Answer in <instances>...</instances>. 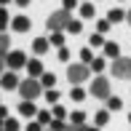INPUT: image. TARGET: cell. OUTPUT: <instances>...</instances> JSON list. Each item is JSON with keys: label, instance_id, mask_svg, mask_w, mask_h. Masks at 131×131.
Wrapping results in <instances>:
<instances>
[{"label": "cell", "instance_id": "cell-29", "mask_svg": "<svg viewBox=\"0 0 131 131\" xmlns=\"http://www.w3.org/2000/svg\"><path fill=\"white\" fill-rule=\"evenodd\" d=\"M46 99H48L51 104H56V102H59V94H56V91L51 88V91H46Z\"/></svg>", "mask_w": 131, "mask_h": 131}, {"label": "cell", "instance_id": "cell-21", "mask_svg": "<svg viewBox=\"0 0 131 131\" xmlns=\"http://www.w3.org/2000/svg\"><path fill=\"white\" fill-rule=\"evenodd\" d=\"M70 121H72L75 126H83V123H86V115H83V112H72V115H70Z\"/></svg>", "mask_w": 131, "mask_h": 131}, {"label": "cell", "instance_id": "cell-33", "mask_svg": "<svg viewBox=\"0 0 131 131\" xmlns=\"http://www.w3.org/2000/svg\"><path fill=\"white\" fill-rule=\"evenodd\" d=\"M75 5H78V0H64V11H72Z\"/></svg>", "mask_w": 131, "mask_h": 131}, {"label": "cell", "instance_id": "cell-16", "mask_svg": "<svg viewBox=\"0 0 131 131\" xmlns=\"http://www.w3.org/2000/svg\"><path fill=\"white\" fill-rule=\"evenodd\" d=\"M51 43H53V46H59V48L64 46V35H62V29H56V32H51Z\"/></svg>", "mask_w": 131, "mask_h": 131}, {"label": "cell", "instance_id": "cell-19", "mask_svg": "<svg viewBox=\"0 0 131 131\" xmlns=\"http://www.w3.org/2000/svg\"><path fill=\"white\" fill-rule=\"evenodd\" d=\"M8 11H5V5H0V32H3V29H5V24H8Z\"/></svg>", "mask_w": 131, "mask_h": 131}, {"label": "cell", "instance_id": "cell-25", "mask_svg": "<svg viewBox=\"0 0 131 131\" xmlns=\"http://www.w3.org/2000/svg\"><path fill=\"white\" fill-rule=\"evenodd\" d=\"M38 121L43 123V126H46V123H51V115H48V110H40V112H38Z\"/></svg>", "mask_w": 131, "mask_h": 131}, {"label": "cell", "instance_id": "cell-27", "mask_svg": "<svg viewBox=\"0 0 131 131\" xmlns=\"http://www.w3.org/2000/svg\"><path fill=\"white\" fill-rule=\"evenodd\" d=\"M107 107H110V110H121V99H118V96H110V102H107Z\"/></svg>", "mask_w": 131, "mask_h": 131}, {"label": "cell", "instance_id": "cell-30", "mask_svg": "<svg viewBox=\"0 0 131 131\" xmlns=\"http://www.w3.org/2000/svg\"><path fill=\"white\" fill-rule=\"evenodd\" d=\"M64 115H67V110L59 107V104H53V118H64Z\"/></svg>", "mask_w": 131, "mask_h": 131}, {"label": "cell", "instance_id": "cell-17", "mask_svg": "<svg viewBox=\"0 0 131 131\" xmlns=\"http://www.w3.org/2000/svg\"><path fill=\"white\" fill-rule=\"evenodd\" d=\"M107 121H110V112H107V110H102V112H96V118H94V123H96V126H104Z\"/></svg>", "mask_w": 131, "mask_h": 131}, {"label": "cell", "instance_id": "cell-6", "mask_svg": "<svg viewBox=\"0 0 131 131\" xmlns=\"http://www.w3.org/2000/svg\"><path fill=\"white\" fill-rule=\"evenodd\" d=\"M5 64H8L11 70L27 67V56H24V51H8V56H5Z\"/></svg>", "mask_w": 131, "mask_h": 131}, {"label": "cell", "instance_id": "cell-22", "mask_svg": "<svg viewBox=\"0 0 131 131\" xmlns=\"http://www.w3.org/2000/svg\"><path fill=\"white\" fill-rule=\"evenodd\" d=\"M67 29H70V35H78L80 29H83V24H80V21H75V19H72V21L67 24Z\"/></svg>", "mask_w": 131, "mask_h": 131}, {"label": "cell", "instance_id": "cell-36", "mask_svg": "<svg viewBox=\"0 0 131 131\" xmlns=\"http://www.w3.org/2000/svg\"><path fill=\"white\" fill-rule=\"evenodd\" d=\"M3 126H5V118H0V128H3Z\"/></svg>", "mask_w": 131, "mask_h": 131}, {"label": "cell", "instance_id": "cell-15", "mask_svg": "<svg viewBox=\"0 0 131 131\" xmlns=\"http://www.w3.org/2000/svg\"><path fill=\"white\" fill-rule=\"evenodd\" d=\"M80 16H83V19H91V16H94V5L91 3H83L80 5Z\"/></svg>", "mask_w": 131, "mask_h": 131}, {"label": "cell", "instance_id": "cell-8", "mask_svg": "<svg viewBox=\"0 0 131 131\" xmlns=\"http://www.w3.org/2000/svg\"><path fill=\"white\" fill-rule=\"evenodd\" d=\"M27 70L32 78H38V75H43V64H40V59H29L27 62Z\"/></svg>", "mask_w": 131, "mask_h": 131}, {"label": "cell", "instance_id": "cell-3", "mask_svg": "<svg viewBox=\"0 0 131 131\" xmlns=\"http://www.w3.org/2000/svg\"><path fill=\"white\" fill-rule=\"evenodd\" d=\"M88 72H91V70H88V64L83 62V64H70L67 67V78H70V83H83L88 78Z\"/></svg>", "mask_w": 131, "mask_h": 131}, {"label": "cell", "instance_id": "cell-10", "mask_svg": "<svg viewBox=\"0 0 131 131\" xmlns=\"http://www.w3.org/2000/svg\"><path fill=\"white\" fill-rule=\"evenodd\" d=\"M48 46H51V40H46V38H38V40L32 43V51H35V53H46V51H48Z\"/></svg>", "mask_w": 131, "mask_h": 131}, {"label": "cell", "instance_id": "cell-18", "mask_svg": "<svg viewBox=\"0 0 131 131\" xmlns=\"http://www.w3.org/2000/svg\"><path fill=\"white\" fill-rule=\"evenodd\" d=\"M40 83H43V86H53V83H56V75L53 72H43L40 75Z\"/></svg>", "mask_w": 131, "mask_h": 131}, {"label": "cell", "instance_id": "cell-9", "mask_svg": "<svg viewBox=\"0 0 131 131\" xmlns=\"http://www.w3.org/2000/svg\"><path fill=\"white\" fill-rule=\"evenodd\" d=\"M3 86H5V91H8V88H19V78H16L14 72H5L3 75Z\"/></svg>", "mask_w": 131, "mask_h": 131}, {"label": "cell", "instance_id": "cell-24", "mask_svg": "<svg viewBox=\"0 0 131 131\" xmlns=\"http://www.w3.org/2000/svg\"><path fill=\"white\" fill-rule=\"evenodd\" d=\"M91 46H104V38H102V32H96V35H91V40H88Z\"/></svg>", "mask_w": 131, "mask_h": 131}, {"label": "cell", "instance_id": "cell-38", "mask_svg": "<svg viewBox=\"0 0 131 131\" xmlns=\"http://www.w3.org/2000/svg\"><path fill=\"white\" fill-rule=\"evenodd\" d=\"M0 5H8V0H0Z\"/></svg>", "mask_w": 131, "mask_h": 131}, {"label": "cell", "instance_id": "cell-5", "mask_svg": "<svg viewBox=\"0 0 131 131\" xmlns=\"http://www.w3.org/2000/svg\"><path fill=\"white\" fill-rule=\"evenodd\" d=\"M112 75L115 78H131V59H112Z\"/></svg>", "mask_w": 131, "mask_h": 131}, {"label": "cell", "instance_id": "cell-14", "mask_svg": "<svg viewBox=\"0 0 131 131\" xmlns=\"http://www.w3.org/2000/svg\"><path fill=\"white\" fill-rule=\"evenodd\" d=\"M107 19H110V21H121V19H126V14H123L121 8H112L110 14H107Z\"/></svg>", "mask_w": 131, "mask_h": 131}, {"label": "cell", "instance_id": "cell-26", "mask_svg": "<svg viewBox=\"0 0 131 131\" xmlns=\"http://www.w3.org/2000/svg\"><path fill=\"white\" fill-rule=\"evenodd\" d=\"M80 59H83L86 64H91V62H94V56H91V48H83V51H80Z\"/></svg>", "mask_w": 131, "mask_h": 131}, {"label": "cell", "instance_id": "cell-37", "mask_svg": "<svg viewBox=\"0 0 131 131\" xmlns=\"http://www.w3.org/2000/svg\"><path fill=\"white\" fill-rule=\"evenodd\" d=\"M126 19H128V24H131V11H128V14H126Z\"/></svg>", "mask_w": 131, "mask_h": 131}, {"label": "cell", "instance_id": "cell-20", "mask_svg": "<svg viewBox=\"0 0 131 131\" xmlns=\"http://www.w3.org/2000/svg\"><path fill=\"white\" fill-rule=\"evenodd\" d=\"M104 67H107V62H104V59H94V62H91V70H94V72H102Z\"/></svg>", "mask_w": 131, "mask_h": 131}, {"label": "cell", "instance_id": "cell-1", "mask_svg": "<svg viewBox=\"0 0 131 131\" xmlns=\"http://www.w3.org/2000/svg\"><path fill=\"white\" fill-rule=\"evenodd\" d=\"M70 11H53V14L48 16V21H46V24H48V29L51 32H56V29H67V24H70Z\"/></svg>", "mask_w": 131, "mask_h": 131}, {"label": "cell", "instance_id": "cell-4", "mask_svg": "<svg viewBox=\"0 0 131 131\" xmlns=\"http://www.w3.org/2000/svg\"><path fill=\"white\" fill-rule=\"evenodd\" d=\"M91 94L99 99H110V80L107 78H94L91 80Z\"/></svg>", "mask_w": 131, "mask_h": 131}, {"label": "cell", "instance_id": "cell-35", "mask_svg": "<svg viewBox=\"0 0 131 131\" xmlns=\"http://www.w3.org/2000/svg\"><path fill=\"white\" fill-rule=\"evenodd\" d=\"M14 3H16V5H27L29 0H14Z\"/></svg>", "mask_w": 131, "mask_h": 131}, {"label": "cell", "instance_id": "cell-12", "mask_svg": "<svg viewBox=\"0 0 131 131\" xmlns=\"http://www.w3.org/2000/svg\"><path fill=\"white\" fill-rule=\"evenodd\" d=\"M104 53L110 59H118L121 56V48H118V43H104Z\"/></svg>", "mask_w": 131, "mask_h": 131}, {"label": "cell", "instance_id": "cell-28", "mask_svg": "<svg viewBox=\"0 0 131 131\" xmlns=\"http://www.w3.org/2000/svg\"><path fill=\"white\" fill-rule=\"evenodd\" d=\"M48 126H51L53 131H62V128H64V121H62V118H53V121L48 123Z\"/></svg>", "mask_w": 131, "mask_h": 131}, {"label": "cell", "instance_id": "cell-11", "mask_svg": "<svg viewBox=\"0 0 131 131\" xmlns=\"http://www.w3.org/2000/svg\"><path fill=\"white\" fill-rule=\"evenodd\" d=\"M14 29H16V32H27V29H29V19H27V16H16V19H14Z\"/></svg>", "mask_w": 131, "mask_h": 131}, {"label": "cell", "instance_id": "cell-13", "mask_svg": "<svg viewBox=\"0 0 131 131\" xmlns=\"http://www.w3.org/2000/svg\"><path fill=\"white\" fill-rule=\"evenodd\" d=\"M5 56H8V35L0 32V59H5Z\"/></svg>", "mask_w": 131, "mask_h": 131}, {"label": "cell", "instance_id": "cell-2", "mask_svg": "<svg viewBox=\"0 0 131 131\" xmlns=\"http://www.w3.org/2000/svg\"><path fill=\"white\" fill-rule=\"evenodd\" d=\"M40 91H43V83H38L35 78L19 83V94H21V99H35V96H40Z\"/></svg>", "mask_w": 131, "mask_h": 131}, {"label": "cell", "instance_id": "cell-23", "mask_svg": "<svg viewBox=\"0 0 131 131\" xmlns=\"http://www.w3.org/2000/svg\"><path fill=\"white\" fill-rule=\"evenodd\" d=\"M70 96H72L75 102H80V99L86 96V91H83V88H72V91H70Z\"/></svg>", "mask_w": 131, "mask_h": 131}, {"label": "cell", "instance_id": "cell-39", "mask_svg": "<svg viewBox=\"0 0 131 131\" xmlns=\"http://www.w3.org/2000/svg\"><path fill=\"white\" fill-rule=\"evenodd\" d=\"M0 70H3V59H0Z\"/></svg>", "mask_w": 131, "mask_h": 131}, {"label": "cell", "instance_id": "cell-40", "mask_svg": "<svg viewBox=\"0 0 131 131\" xmlns=\"http://www.w3.org/2000/svg\"><path fill=\"white\" fill-rule=\"evenodd\" d=\"M128 123H131V115H128Z\"/></svg>", "mask_w": 131, "mask_h": 131}, {"label": "cell", "instance_id": "cell-7", "mask_svg": "<svg viewBox=\"0 0 131 131\" xmlns=\"http://www.w3.org/2000/svg\"><path fill=\"white\" fill-rule=\"evenodd\" d=\"M19 112H21V115H24V118H32V115H35V112H38V110H35L32 99H21V104H19Z\"/></svg>", "mask_w": 131, "mask_h": 131}, {"label": "cell", "instance_id": "cell-34", "mask_svg": "<svg viewBox=\"0 0 131 131\" xmlns=\"http://www.w3.org/2000/svg\"><path fill=\"white\" fill-rule=\"evenodd\" d=\"M96 27H99V32H107V29H110V19H107V21H99Z\"/></svg>", "mask_w": 131, "mask_h": 131}, {"label": "cell", "instance_id": "cell-32", "mask_svg": "<svg viewBox=\"0 0 131 131\" xmlns=\"http://www.w3.org/2000/svg\"><path fill=\"white\" fill-rule=\"evenodd\" d=\"M59 59H62V62H67V59H70V51L64 48V46H62V48H59Z\"/></svg>", "mask_w": 131, "mask_h": 131}, {"label": "cell", "instance_id": "cell-31", "mask_svg": "<svg viewBox=\"0 0 131 131\" xmlns=\"http://www.w3.org/2000/svg\"><path fill=\"white\" fill-rule=\"evenodd\" d=\"M5 128H8V131H16V128H19V123H16L14 118H5Z\"/></svg>", "mask_w": 131, "mask_h": 131}]
</instances>
